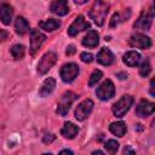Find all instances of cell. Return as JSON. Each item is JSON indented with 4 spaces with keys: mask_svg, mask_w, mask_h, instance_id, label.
<instances>
[{
    "mask_svg": "<svg viewBox=\"0 0 155 155\" xmlns=\"http://www.w3.org/2000/svg\"><path fill=\"white\" fill-rule=\"evenodd\" d=\"M108 8H109V6L105 2H103V0H96L93 6L90 10L91 19H93V22L97 25H103L104 19L108 13Z\"/></svg>",
    "mask_w": 155,
    "mask_h": 155,
    "instance_id": "obj_1",
    "label": "cell"
},
{
    "mask_svg": "<svg viewBox=\"0 0 155 155\" xmlns=\"http://www.w3.org/2000/svg\"><path fill=\"white\" fill-rule=\"evenodd\" d=\"M133 97L130 94H124L114 105H113V114L116 117H122L132 107Z\"/></svg>",
    "mask_w": 155,
    "mask_h": 155,
    "instance_id": "obj_2",
    "label": "cell"
},
{
    "mask_svg": "<svg viewBox=\"0 0 155 155\" xmlns=\"http://www.w3.org/2000/svg\"><path fill=\"white\" fill-rule=\"evenodd\" d=\"M76 98H78V96H76L75 93H73V92H65V93L61 97V99H59V102H58L57 113H58L61 116H65V115L68 114V111H69L71 104L74 103V101H75Z\"/></svg>",
    "mask_w": 155,
    "mask_h": 155,
    "instance_id": "obj_3",
    "label": "cell"
},
{
    "mask_svg": "<svg viewBox=\"0 0 155 155\" xmlns=\"http://www.w3.org/2000/svg\"><path fill=\"white\" fill-rule=\"evenodd\" d=\"M56 61H57V54L53 51L46 52L41 57L39 64H38V71H39V74H46L54 65Z\"/></svg>",
    "mask_w": 155,
    "mask_h": 155,
    "instance_id": "obj_4",
    "label": "cell"
},
{
    "mask_svg": "<svg viewBox=\"0 0 155 155\" xmlns=\"http://www.w3.org/2000/svg\"><path fill=\"white\" fill-rule=\"evenodd\" d=\"M115 93V86L111 80H105L101 84V86L96 90V96L102 101H108L111 97H114Z\"/></svg>",
    "mask_w": 155,
    "mask_h": 155,
    "instance_id": "obj_5",
    "label": "cell"
},
{
    "mask_svg": "<svg viewBox=\"0 0 155 155\" xmlns=\"http://www.w3.org/2000/svg\"><path fill=\"white\" fill-rule=\"evenodd\" d=\"M130 45L132 47H136V48H142V50H145V48H149L151 46V40L149 36L144 35V34H140V33H136V34H132L130 36V40H128Z\"/></svg>",
    "mask_w": 155,
    "mask_h": 155,
    "instance_id": "obj_6",
    "label": "cell"
},
{
    "mask_svg": "<svg viewBox=\"0 0 155 155\" xmlns=\"http://www.w3.org/2000/svg\"><path fill=\"white\" fill-rule=\"evenodd\" d=\"M79 74V67L75 63H65L61 68V78L64 82H71Z\"/></svg>",
    "mask_w": 155,
    "mask_h": 155,
    "instance_id": "obj_7",
    "label": "cell"
},
{
    "mask_svg": "<svg viewBox=\"0 0 155 155\" xmlns=\"http://www.w3.org/2000/svg\"><path fill=\"white\" fill-rule=\"evenodd\" d=\"M153 22V8L150 7L147 11H143L139 16V18L134 23V28L140 30H149Z\"/></svg>",
    "mask_w": 155,
    "mask_h": 155,
    "instance_id": "obj_8",
    "label": "cell"
},
{
    "mask_svg": "<svg viewBox=\"0 0 155 155\" xmlns=\"http://www.w3.org/2000/svg\"><path fill=\"white\" fill-rule=\"evenodd\" d=\"M90 28V23L86 22L84 16H78L75 18V21L70 24V27L68 28V35L70 36H75L76 34H79L82 30H86Z\"/></svg>",
    "mask_w": 155,
    "mask_h": 155,
    "instance_id": "obj_9",
    "label": "cell"
},
{
    "mask_svg": "<svg viewBox=\"0 0 155 155\" xmlns=\"http://www.w3.org/2000/svg\"><path fill=\"white\" fill-rule=\"evenodd\" d=\"M92 108H93V102L91 99H85L82 101L75 109V117L79 120V121H82L85 120L90 113L92 111Z\"/></svg>",
    "mask_w": 155,
    "mask_h": 155,
    "instance_id": "obj_10",
    "label": "cell"
},
{
    "mask_svg": "<svg viewBox=\"0 0 155 155\" xmlns=\"http://www.w3.org/2000/svg\"><path fill=\"white\" fill-rule=\"evenodd\" d=\"M45 39H46V36L42 33H40L38 29L31 30V33H30V53L31 54H35L39 51V48L41 47Z\"/></svg>",
    "mask_w": 155,
    "mask_h": 155,
    "instance_id": "obj_11",
    "label": "cell"
},
{
    "mask_svg": "<svg viewBox=\"0 0 155 155\" xmlns=\"http://www.w3.org/2000/svg\"><path fill=\"white\" fill-rule=\"evenodd\" d=\"M155 110V104L149 102V101H145V99H142L136 109V113L138 116L140 117H145V116H149L154 113Z\"/></svg>",
    "mask_w": 155,
    "mask_h": 155,
    "instance_id": "obj_12",
    "label": "cell"
},
{
    "mask_svg": "<svg viewBox=\"0 0 155 155\" xmlns=\"http://www.w3.org/2000/svg\"><path fill=\"white\" fill-rule=\"evenodd\" d=\"M97 62L103 65H110L114 62V54L107 47H103L97 54Z\"/></svg>",
    "mask_w": 155,
    "mask_h": 155,
    "instance_id": "obj_13",
    "label": "cell"
},
{
    "mask_svg": "<svg viewBox=\"0 0 155 155\" xmlns=\"http://www.w3.org/2000/svg\"><path fill=\"white\" fill-rule=\"evenodd\" d=\"M51 11L57 16H65L69 11L67 0H54L51 4Z\"/></svg>",
    "mask_w": 155,
    "mask_h": 155,
    "instance_id": "obj_14",
    "label": "cell"
},
{
    "mask_svg": "<svg viewBox=\"0 0 155 155\" xmlns=\"http://www.w3.org/2000/svg\"><path fill=\"white\" fill-rule=\"evenodd\" d=\"M79 132V127L73 124V122H64L62 130H61V134L64 137V138H68V139H73Z\"/></svg>",
    "mask_w": 155,
    "mask_h": 155,
    "instance_id": "obj_15",
    "label": "cell"
},
{
    "mask_svg": "<svg viewBox=\"0 0 155 155\" xmlns=\"http://www.w3.org/2000/svg\"><path fill=\"white\" fill-rule=\"evenodd\" d=\"M54 87H56V80L53 78H47L42 82V85H41V87L39 90V94L41 97H47L48 94L52 93V91L54 90Z\"/></svg>",
    "mask_w": 155,
    "mask_h": 155,
    "instance_id": "obj_16",
    "label": "cell"
},
{
    "mask_svg": "<svg viewBox=\"0 0 155 155\" xmlns=\"http://www.w3.org/2000/svg\"><path fill=\"white\" fill-rule=\"evenodd\" d=\"M99 42V36L96 30H90L82 39V45L85 47H96Z\"/></svg>",
    "mask_w": 155,
    "mask_h": 155,
    "instance_id": "obj_17",
    "label": "cell"
},
{
    "mask_svg": "<svg viewBox=\"0 0 155 155\" xmlns=\"http://www.w3.org/2000/svg\"><path fill=\"white\" fill-rule=\"evenodd\" d=\"M12 15H13V10H12V7L10 5L2 4L0 6V19L5 25H8L11 23Z\"/></svg>",
    "mask_w": 155,
    "mask_h": 155,
    "instance_id": "obj_18",
    "label": "cell"
},
{
    "mask_svg": "<svg viewBox=\"0 0 155 155\" xmlns=\"http://www.w3.org/2000/svg\"><path fill=\"white\" fill-rule=\"evenodd\" d=\"M122 61L128 67H136L140 61V54L138 52H136V51H128V52H126L124 54Z\"/></svg>",
    "mask_w": 155,
    "mask_h": 155,
    "instance_id": "obj_19",
    "label": "cell"
},
{
    "mask_svg": "<svg viewBox=\"0 0 155 155\" xmlns=\"http://www.w3.org/2000/svg\"><path fill=\"white\" fill-rule=\"evenodd\" d=\"M15 29H16L17 34L24 35V34L29 30V23H28V21H27L24 17L18 16V17L16 18V22H15Z\"/></svg>",
    "mask_w": 155,
    "mask_h": 155,
    "instance_id": "obj_20",
    "label": "cell"
},
{
    "mask_svg": "<svg viewBox=\"0 0 155 155\" xmlns=\"http://www.w3.org/2000/svg\"><path fill=\"white\" fill-rule=\"evenodd\" d=\"M39 27L46 31H53L56 29H58L61 27V22L58 19H53V18H50V19H46V21H42L39 23Z\"/></svg>",
    "mask_w": 155,
    "mask_h": 155,
    "instance_id": "obj_21",
    "label": "cell"
},
{
    "mask_svg": "<svg viewBox=\"0 0 155 155\" xmlns=\"http://www.w3.org/2000/svg\"><path fill=\"white\" fill-rule=\"evenodd\" d=\"M109 130H110V132H111L113 134H115V136H117V137H122V136L126 133V131H127L126 125H125V122H122V121H116V122L110 124Z\"/></svg>",
    "mask_w": 155,
    "mask_h": 155,
    "instance_id": "obj_22",
    "label": "cell"
},
{
    "mask_svg": "<svg viewBox=\"0 0 155 155\" xmlns=\"http://www.w3.org/2000/svg\"><path fill=\"white\" fill-rule=\"evenodd\" d=\"M24 46L23 45H19V44H16V45H13L12 47H11V54L13 56V58H16V59H21V58H23V56H24Z\"/></svg>",
    "mask_w": 155,
    "mask_h": 155,
    "instance_id": "obj_23",
    "label": "cell"
},
{
    "mask_svg": "<svg viewBox=\"0 0 155 155\" xmlns=\"http://www.w3.org/2000/svg\"><path fill=\"white\" fill-rule=\"evenodd\" d=\"M150 70H151L150 63H149L148 59H145V61L140 64V67H139V75L143 76V78H145V76H148V75L150 74Z\"/></svg>",
    "mask_w": 155,
    "mask_h": 155,
    "instance_id": "obj_24",
    "label": "cell"
},
{
    "mask_svg": "<svg viewBox=\"0 0 155 155\" xmlns=\"http://www.w3.org/2000/svg\"><path fill=\"white\" fill-rule=\"evenodd\" d=\"M103 76V74H102V71L101 70H94L92 74H91V76H90V80H88V85L92 87V86H94L99 80H101V78Z\"/></svg>",
    "mask_w": 155,
    "mask_h": 155,
    "instance_id": "obj_25",
    "label": "cell"
},
{
    "mask_svg": "<svg viewBox=\"0 0 155 155\" xmlns=\"http://www.w3.org/2000/svg\"><path fill=\"white\" fill-rule=\"evenodd\" d=\"M105 149H107V151H109L110 154H114V153H116V150L119 149V143L116 142V140H114V139H109L107 143H105Z\"/></svg>",
    "mask_w": 155,
    "mask_h": 155,
    "instance_id": "obj_26",
    "label": "cell"
},
{
    "mask_svg": "<svg viewBox=\"0 0 155 155\" xmlns=\"http://www.w3.org/2000/svg\"><path fill=\"white\" fill-rule=\"evenodd\" d=\"M80 58H81V61L84 63H91L93 61V56L91 53H87V52H82L80 54Z\"/></svg>",
    "mask_w": 155,
    "mask_h": 155,
    "instance_id": "obj_27",
    "label": "cell"
},
{
    "mask_svg": "<svg viewBox=\"0 0 155 155\" xmlns=\"http://www.w3.org/2000/svg\"><path fill=\"white\" fill-rule=\"evenodd\" d=\"M54 138H56L54 134H52V133H46V134L42 137V142H44L45 144H50V143H52V142L54 140Z\"/></svg>",
    "mask_w": 155,
    "mask_h": 155,
    "instance_id": "obj_28",
    "label": "cell"
},
{
    "mask_svg": "<svg viewBox=\"0 0 155 155\" xmlns=\"http://www.w3.org/2000/svg\"><path fill=\"white\" fill-rule=\"evenodd\" d=\"M119 22H120V15H119V13H114V16H113V18H111V21H110V27L117 25Z\"/></svg>",
    "mask_w": 155,
    "mask_h": 155,
    "instance_id": "obj_29",
    "label": "cell"
},
{
    "mask_svg": "<svg viewBox=\"0 0 155 155\" xmlns=\"http://www.w3.org/2000/svg\"><path fill=\"white\" fill-rule=\"evenodd\" d=\"M75 46L74 45H69L68 47H67V50H65V53H67V56H71V54H74L75 53Z\"/></svg>",
    "mask_w": 155,
    "mask_h": 155,
    "instance_id": "obj_30",
    "label": "cell"
},
{
    "mask_svg": "<svg viewBox=\"0 0 155 155\" xmlns=\"http://www.w3.org/2000/svg\"><path fill=\"white\" fill-rule=\"evenodd\" d=\"M8 38V33L4 29H0V41H5Z\"/></svg>",
    "mask_w": 155,
    "mask_h": 155,
    "instance_id": "obj_31",
    "label": "cell"
},
{
    "mask_svg": "<svg viewBox=\"0 0 155 155\" xmlns=\"http://www.w3.org/2000/svg\"><path fill=\"white\" fill-rule=\"evenodd\" d=\"M124 153H125V154H134V150H133L132 148H130V147H125Z\"/></svg>",
    "mask_w": 155,
    "mask_h": 155,
    "instance_id": "obj_32",
    "label": "cell"
},
{
    "mask_svg": "<svg viewBox=\"0 0 155 155\" xmlns=\"http://www.w3.org/2000/svg\"><path fill=\"white\" fill-rule=\"evenodd\" d=\"M150 93H151V96H155V92H154V80L150 81Z\"/></svg>",
    "mask_w": 155,
    "mask_h": 155,
    "instance_id": "obj_33",
    "label": "cell"
},
{
    "mask_svg": "<svg viewBox=\"0 0 155 155\" xmlns=\"http://www.w3.org/2000/svg\"><path fill=\"white\" fill-rule=\"evenodd\" d=\"M59 154H70V155H71V154H73V151H71V150H69V149H64V150H61V151H59Z\"/></svg>",
    "mask_w": 155,
    "mask_h": 155,
    "instance_id": "obj_34",
    "label": "cell"
},
{
    "mask_svg": "<svg viewBox=\"0 0 155 155\" xmlns=\"http://www.w3.org/2000/svg\"><path fill=\"white\" fill-rule=\"evenodd\" d=\"M117 76H119L120 79H126V78H127V74H126V73H119Z\"/></svg>",
    "mask_w": 155,
    "mask_h": 155,
    "instance_id": "obj_35",
    "label": "cell"
},
{
    "mask_svg": "<svg viewBox=\"0 0 155 155\" xmlns=\"http://www.w3.org/2000/svg\"><path fill=\"white\" fill-rule=\"evenodd\" d=\"M86 1H88V0H74V2H75V4H78V5H81V4H85Z\"/></svg>",
    "mask_w": 155,
    "mask_h": 155,
    "instance_id": "obj_36",
    "label": "cell"
},
{
    "mask_svg": "<svg viewBox=\"0 0 155 155\" xmlns=\"http://www.w3.org/2000/svg\"><path fill=\"white\" fill-rule=\"evenodd\" d=\"M92 154H103V151H101V150H96V151H93Z\"/></svg>",
    "mask_w": 155,
    "mask_h": 155,
    "instance_id": "obj_37",
    "label": "cell"
}]
</instances>
